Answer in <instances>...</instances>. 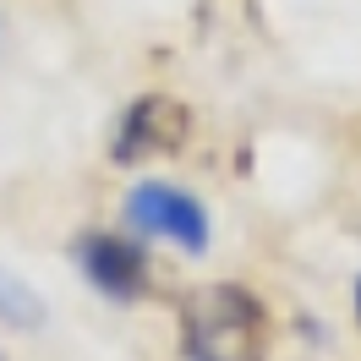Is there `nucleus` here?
Returning a JSON list of instances; mask_svg holds the SVG:
<instances>
[{"label": "nucleus", "mask_w": 361, "mask_h": 361, "mask_svg": "<svg viewBox=\"0 0 361 361\" xmlns=\"http://www.w3.org/2000/svg\"><path fill=\"white\" fill-rule=\"evenodd\" d=\"M186 361H269V312L247 285L208 279L180 301Z\"/></svg>", "instance_id": "1"}, {"label": "nucleus", "mask_w": 361, "mask_h": 361, "mask_svg": "<svg viewBox=\"0 0 361 361\" xmlns=\"http://www.w3.org/2000/svg\"><path fill=\"white\" fill-rule=\"evenodd\" d=\"M126 225L137 235H154V241H170L180 252H208L214 241V225H208V208L192 197V192H180L170 180H137L132 192H126Z\"/></svg>", "instance_id": "2"}, {"label": "nucleus", "mask_w": 361, "mask_h": 361, "mask_svg": "<svg viewBox=\"0 0 361 361\" xmlns=\"http://www.w3.org/2000/svg\"><path fill=\"white\" fill-rule=\"evenodd\" d=\"M71 263L88 279L99 295L110 301H142L154 290V263L148 252L137 247L132 235H115V230H82L71 241Z\"/></svg>", "instance_id": "3"}, {"label": "nucleus", "mask_w": 361, "mask_h": 361, "mask_svg": "<svg viewBox=\"0 0 361 361\" xmlns=\"http://www.w3.org/2000/svg\"><path fill=\"white\" fill-rule=\"evenodd\" d=\"M186 126H192V115L180 110L170 93H142L132 110L121 115L110 154L121 164H142V159H154V154H176L180 142H186Z\"/></svg>", "instance_id": "4"}, {"label": "nucleus", "mask_w": 361, "mask_h": 361, "mask_svg": "<svg viewBox=\"0 0 361 361\" xmlns=\"http://www.w3.org/2000/svg\"><path fill=\"white\" fill-rule=\"evenodd\" d=\"M0 323H11V329H39L44 323V301L33 285H23L11 269H0Z\"/></svg>", "instance_id": "5"}, {"label": "nucleus", "mask_w": 361, "mask_h": 361, "mask_svg": "<svg viewBox=\"0 0 361 361\" xmlns=\"http://www.w3.org/2000/svg\"><path fill=\"white\" fill-rule=\"evenodd\" d=\"M356 323H361V279H356Z\"/></svg>", "instance_id": "6"}, {"label": "nucleus", "mask_w": 361, "mask_h": 361, "mask_svg": "<svg viewBox=\"0 0 361 361\" xmlns=\"http://www.w3.org/2000/svg\"><path fill=\"white\" fill-rule=\"evenodd\" d=\"M0 361H6V356H0Z\"/></svg>", "instance_id": "7"}]
</instances>
